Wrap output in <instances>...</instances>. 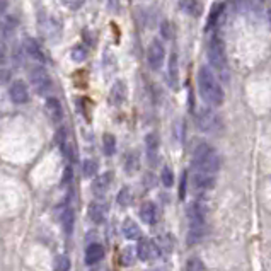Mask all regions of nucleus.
<instances>
[{"label":"nucleus","mask_w":271,"mask_h":271,"mask_svg":"<svg viewBox=\"0 0 271 271\" xmlns=\"http://www.w3.org/2000/svg\"><path fill=\"white\" fill-rule=\"evenodd\" d=\"M196 82H198V92H200L201 99H203L206 104L213 107H218L223 104L225 94H223L220 80L213 74L212 68L206 65L200 67L198 75H196Z\"/></svg>","instance_id":"f257e3e1"},{"label":"nucleus","mask_w":271,"mask_h":271,"mask_svg":"<svg viewBox=\"0 0 271 271\" xmlns=\"http://www.w3.org/2000/svg\"><path fill=\"white\" fill-rule=\"evenodd\" d=\"M191 166L195 169V173H205V174H213L217 176L218 169H220V159H218L217 152L212 145L208 144H200L195 149L193 154Z\"/></svg>","instance_id":"f03ea898"},{"label":"nucleus","mask_w":271,"mask_h":271,"mask_svg":"<svg viewBox=\"0 0 271 271\" xmlns=\"http://www.w3.org/2000/svg\"><path fill=\"white\" fill-rule=\"evenodd\" d=\"M208 62L210 67L220 77V80L229 82V62H227L225 45L217 34H213L208 41Z\"/></svg>","instance_id":"7ed1b4c3"},{"label":"nucleus","mask_w":271,"mask_h":271,"mask_svg":"<svg viewBox=\"0 0 271 271\" xmlns=\"http://www.w3.org/2000/svg\"><path fill=\"white\" fill-rule=\"evenodd\" d=\"M188 244H196L205 235V217L198 205L188 206Z\"/></svg>","instance_id":"20e7f679"},{"label":"nucleus","mask_w":271,"mask_h":271,"mask_svg":"<svg viewBox=\"0 0 271 271\" xmlns=\"http://www.w3.org/2000/svg\"><path fill=\"white\" fill-rule=\"evenodd\" d=\"M29 82H31L33 89L36 90V94H40V96H48L51 89H53L51 75L43 65H36L31 68V72H29Z\"/></svg>","instance_id":"39448f33"},{"label":"nucleus","mask_w":271,"mask_h":271,"mask_svg":"<svg viewBox=\"0 0 271 271\" xmlns=\"http://www.w3.org/2000/svg\"><path fill=\"white\" fill-rule=\"evenodd\" d=\"M196 121H198V128L201 131L206 133H213L220 128V121H218V116L213 113L210 107H203L200 109V113L196 116Z\"/></svg>","instance_id":"423d86ee"},{"label":"nucleus","mask_w":271,"mask_h":271,"mask_svg":"<svg viewBox=\"0 0 271 271\" xmlns=\"http://www.w3.org/2000/svg\"><path fill=\"white\" fill-rule=\"evenodd\" d=\"M164 58H166L164 45L159 40H152L147 48V62L150 68H152V70H159V68L164 65Z\"/></svg>","instance_id":"0eeeda50"},{"label":"nucleus","mask_w":271,"mask_h":271,"mask_svg":"<svg viewBox=\"0 0 271 271\" xmlns=\"http://www.w3.org/2000/svg\"><path fill=\"white\" fill-rule=\"evenodd\" d=\"M135 249H137V257H139L140 261H150L161 254L157 244L154 242V240L145 239V237H142L139 240V244H137Z\"/></svg>","instance_id":"6e6552de"},{"label":"nucleus","mask_w":271,"mask_h":271,"mask_svg":"<svg viewBox=\"0 0 271 271\" xmlns=\"http://www.w3.org/2000/svg\"><path fill=\"white\" fill-rule=\"evenodd\" d=\"M9 97L16 104H26L29 101V89L23 80H14L9 87Z\"/></svg>","instance_id":"1a4fd4ad"},{"label":"nucleus","mask_w":271,"mask_h":271,"mask_svg":"<svg viewBox=\"0 0 271 271\" xmlns=\"http://www.w3.org/2000/svg\"><path fill=\"white\" fill-rule=\"evenodd\" d=\"M23 46H24V51H26V55H28L29 58H33V60H36V62H40V63H45V51H43V48L40 46V43H38L34 38H26L24 43H23Z\"/></svg>","instance_id":"9d476101"},{"label":"nucleus","mask_w":271,"mask_h":271,"mask_svg":"<svg viewBox=\"0 0 271 271\" xmlns=\"http://www.w3.org/2000/svg\"><path fill=\"white\" fill-rule=\"evenodd\" d=\"M126 94L128 87L123 80H116L113 84V87L109 90V104L113 106H121L124 101H126Z\"/></svg>","instance_id":"9b49d317"},{"label":"nucleus","mask_w":271,"mask_h":271,"mask_svg":"<svg viewBox=\"0 0 271 271\" xmlns=\"http://www.w3.org/2000/svg\"><path fill=\"white\" fill-rule=\"evenodd\" d=\"M45 109H46V114H48V118L53 123H60V121H62L63 107H62V102H60L57 97H48V99H46Z\"/></svg>","instance_id":"f8f14e48"},{"label":"nucleus","mask_w":271,"mask_h":271,"mask_svg":"<svg viewBox=\"0 0 271 271\" xmlns=\"http://www.w3.org/2000/svg\"><path fill=\"white\" fill-rule=\"evenodd\" d=\"M140 218L147 223V225H156L157 218H159V212H157L156 203H152V201H145V203L140 206Z\"/></svg>","instance_id":"ddd939ff"},{"label":"nucleus","mask_w":271,"mask_h":271,"mask_svg":"<svg viewBox=\"0 0 271 271\" xmlns=\"http://www.w3.org/2000/svg\"><path fill=\"white\" fill-rule=\"evenodd\" d=\"M167 79H169V85L173 89H178L179 84V62H178V55L171 53L169 63H167Z\"/></svg>","instance_id":"4468645a"},{"label":"nucleus","mask_w":271,"mask_h":271,"mask_svg":"<svg viewBox=\"0 0 271 271\" xmlns=\"http://www.w3.org/2000/svg\"><path fill=\"white\" fill-rule=\"evenodd\" d=\"M102 257H104V247L97 242L89 244L87 249H85V263H87L89 266L97 264Z\"/></svg>","instance_id":"2eb2a0df"},{"label":"nucleus","mask_w":271,"mask_h":271,"mask_svg":"<svg viewBox=\"0 0 271 271\" xmlns=\"http://www.w3.org/2000/svg\"><path fill=\"white\" fill-rule=\"evenodd\" d=\"M179 9L186 16L200 17L203 12V4H201V0H179Z\"/></svg>","instance_id":"dca6fc26"},{"label":"nucleus","mask_w":271,"mask_h":271,"mask_svg":"<svg viewBox=\"0 0 271 271\" xmlns=\"http://www.w3.org/2000/svg\"><path fill=\"white\" fill-rule=\"evenodd\" d=\"M111 181H113V173H104L97 176L92 183V191L96 193L97 196H102L107 191V188L111 186Z\"/></svg>","instance_id":"f3484780"},{"label":"nucleus","mask_w":271,"mask_h":271,"mask_svg":"<svg viewBox=\"0 0 271 271\" xmlns=\"http://www.w3.org/2000/svg\"><path fill=\"white\" fill-rule=\"evenodd\" d=\"M193 183H195L196 189H212L215 186V176L213 174H205V173H195L193 174Z\"/></svg>","instance_id":"a211bd4d"},{"label":"nucleus","mask_w":271,"mask_h":271,"mask_svg":"<svg viewBox=\"0 0 271 271\" xmlns=\"http://www.w3.org/2000/svg\"><path fill=\"white\" fill-rule=\"evenodd\" d=\"M121 230H123V235H124V237L130 239V240H140V239H142V230H140V227L137 225L135 220H131V218H126V220L123 222Z\"/></svg>","instance_id":"6ab92c4d"},{"label":"nucleus","mask_w":271,"mask_h":271,"mask_svg":"<svg viewBox=\"0 0 271 271\" xmlns=\"http://www.w3.org/2000/svg\"><path fill=\"white\" fill-rule=\"evenodd\" d=\"M89 218L94 223H102L106 220V206L102 203H97V201H92L89 205Z\"/></svg>","instance_id":"aec40b11"},{"label":"nucleus","mask_w":271,"mask_h":271,"mask_svg":"<svg viewBox=\"0 0 271 271\" xmlns=\"http://www.w3.org/2000/svg\"><path fill=\"white\" fill-rule=\"evenodd\" d=\"M222 12H223V4H213L212 9H210L208 19H206L205 31H212L215 26H217V23H218V21H220Z\"/></svg>","instance_id":"412c9836"},{"label":"nucleus","mask_w":271,"mask_h":271,"mask_svg":"<svg viewBox=\"0 0 271 271\" xmlns=\"http://www.w3.org/2000/svg\"><path fill=\"white\" fill-rule=\"evenodd\" d=\"M145 145H147V154L150 161H156L157 152H159V145H161V140H159V135L156 131L149 133L147 139H145Z\"/></svg>","instance_id":"4be33fe9"},{"label":"nucleus","mask_w":271,"mask_h":271,"mask_svg":"<svg viewBox=\"0 0 271 271\" xmlns=\"http://www.w3.org/2000/svg\"><path fill=\"white\" fill-rule=\"evenodd\" d=\"M140 167V159L135 152H130L126 157H124V171L128 174H135Z\"/></svg>","instance_id":"5701e85b"},{"label":"nucleus","mask_w":271,"mask_h":271,"mask_svg":"<svg viewBox=\"0 0 271 271\" xmlns=\"http://www.w3.org/2000/svg\"><path fill=\"white\" fill-rule=\"evenodd\" d=\"M62 225L67 235H70L74 232V212L70 208H67L62 215Z\"/></svg>","instance_id":"b1692460"},{"label":"nucleus","mask_w":271,"mask_h":271,"mask_svg":"<svg viewBox=\"0 0 271 271\" xmlns=\"http://www.w3.org/2000/svg\"><path fill=\"white\" fill-rule=\"evenodd\" d=\"M102 149H104L106 156H113V154L116 152L114 135H111V133H104V137H102Z\"/></svg>","instance_id":"393cba45"},{"label":"nucleus","mask_w":271,"mask_h":271,"mask_svg":"<svg viewBox=\"0 0 271 271\" xmlns=\"http://www.w3.org/2000/svg\"><path fill=\"white\" fill-rule=\"evenodd\" d=\"M70 257L65 254H60L55 257V263H53V269L55 271H70Z\"/></svg>","instance_id":"a878e982"},{"label":"nucleus","mask_w":271,"mask_h":271,"mask_svg":"<svg viewBox=\"0 0 271 271\" xmlns=\"http://www.w3.org/2000/svg\"><path fill=\"white\" fill-rule=\"evenodd\" d=\"M72 60H74L75 63H82L85 62V58H87V48L82 45H77L72 48V53H70Z\"/></svg>","instance_id":"bb28decb"},{"label":"nucleus","mask_w":271,"mask_h":271,"mask_svg":"<svg viewBox=\"0 0 271 271\" xmlns=\"http://www.w3.org/2000/svg\"><path fill=\"white\" fill-rule=\"evenodd\" d=\"M161 181L166 188H171L174 184V173L169 166H164L162 167V173H161Z\"/></svg>","instance_id":"cd10ccee"},{"label":"nucleus","mask_w":271,"mask_h":271,"mask_svg":"<svg viewBox=\"0 0 271 271\" xmlns=\"http://www.w3.org/2000/svg\"><path fill=\"white\" fill-rule=\"evenodd\" d=\"M96 171H97L96 161H92V159H85V161L82 162V174L85 176V178H92V176L96 174Z\"/></svg>","instance_id":"c85d7f7f"},{"label":"nucleus","mask_w":271,"mask_h":271,"mask_svg":"<svg viewBox=\"0 0 271 271\" xmlns=\"http://www.w3.org/2000/svg\"><path fill=\"white\" fill-rule=\"evenodd\" d=\"M135 257H137V249H133V247H124V251L121 252V264H123V266H130V264H133Z\"/></svg>","instance_id":"c756f323"},{"label":"nucleus","mask_w":271,"mask_h":271,"mask_svg":"<svg viewBox=\"0 0 271 271\" xmlns=\"http://www.w3.org/2000/svg\"><path fill=\"white\" fill-rule=\"evenodd\" d=\"M118 203L121 206H128L131 203V189L128 186L121 188V191L118 193Z\"/></svg>","instance_id":"7c9ffc66"},{"label":"nucleus","mask_w":271,"mask_h":271,"mask_svg":"<svg viewBox=\"0 0 271 271\" xmlns=\"http://www.w3.org/2000/svg\"><path fill=\"white\" fill-rule=\"evenodd\" d=\"M161 34L164 40H173L174 38V28L169 21H164V23L161 24Z\"/></svg>","instance_id":"2f4dec72"},{"label":"nucleus","mask_w":271,"mask_h":271,"mask_svg":"<svg viewBox=\"0 0 271 271\" xmlns=\"http://www.w3.org/2000/svg\"><path fill=\"white\" fill-rule=\"evenodd\" d=\"M186 269H188V271H206L203 261H201L200 257H191V259L188 261Z\"/></svg>","instance_id":"473e14b6"},{"label":"nucleus","mask_w":271,"mask_h":271,"mask_svg":"<svg viewBox=\"0 0 271 271\" xmlns=\"http://www.w3.org/2000/svg\"><path fill=\"white\" fill-rule=\"evenodd\" d=\"M186 178H188V174L183 173V176H181V184H179V198L181 200L186 196V181H188Z\"/></svg>","instance_id":"72a5a7b5"},{"label":"nucleus","mask_w":271,"mask_h":271,"mask_svg":"<svg viewBox=\"0 0 271 271\" xmlns=\"http://www.w3.org/2000/svg\"><path fill=\"white\" fill-rule=\"evenodd\" d=\"M9 7V0H0V12H6Z\"/></svg>","instance_id":"f704fd0d"},{"label":"nucleus","mask_w":271,"mask_h":271,"mask_svg":"<svg viewBox=\"0 0 271 271\" xmlns=\"http://www.w3.org/2000/svg\"><path fill=\"white\" fill-rule=\"evenodd\" d=\"M4 58H6V46L4 43H0V62H4Z\"/></svg>","instance_id":"c9c22d12"},{"label":"nucleus","mask_w":271,"mask_h":271,"mask_svg":"<svg viewBox=\"0 0 271 271\" xmlns=\"http://www.w3.org/2000/svg\"><path fill=\"white\" fill-rule=\"evenodd\" d=\"M268 21H269V24H271V7L268 9Z\"/></svg>","instance_id":"e433bc0d"},{"label":"nucleus","mask_w":271,"mask_h":271,"mask_svg":"<svg viewBox=\"0 0 271 271\" xmlns=\"http://www.w3.org/2000/svg\"><path fill=\"white\" fill-rule=\"evenodd\" d=\"M261 2H263V0H261Z\"/></svg>","instance_id":"4c0bfd02"}]
</instances>
